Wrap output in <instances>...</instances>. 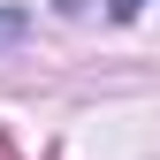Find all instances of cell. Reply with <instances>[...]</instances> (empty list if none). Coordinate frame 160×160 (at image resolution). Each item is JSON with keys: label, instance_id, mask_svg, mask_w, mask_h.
Wrapping results in <instances>:
<instances>
[{"label": "cell", "instance_id": "obj_1", "mask_svg": "<svg viewBox=\"0 0 160 160\" xmlns=\"http://www.w3.org/2000/svg\"><path fill=\"white\" fill-rule=\"evenodd\" d=\"M31 38V8H0V53Z\"/></svg>", "mask_w": 160, "mask_h": 160}, {"label": "cell", "instance_id": "obj_2", "mask_svg": "<svg viewBox=\"0 0 160 160\" xmlns=\"http://www.w3.org/2000/svg\"><path fill=\"white\" fill-rule=\"evenodd\" d=\"M152 8V0H107V15H114V23H130V15H145Z\"/></svg>", "mask_w": 160, "mask_h": 160}, {"label": "cell", "instance_id": "obj_3", "mask_svg": "<svg viewBox=\"0 0 160 160\" xmlns=\"http://www.w3.org/2000/svg\"><path fill=\"white\" fill-rule=\"evenodd\" d=\"M0 160H15V152H8V137H0Z\"/></svg>", "mask_w": 160, "mask_h": 160}]
</instances>
